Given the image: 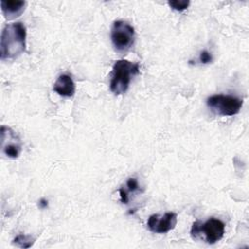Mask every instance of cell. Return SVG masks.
I'll return each instance as SVG.
<instances>
[{"mask_svg": "<svg viewBox=\"0 0 249 249\" xmlns=\"http://www.w3.org/2000/svg\"><path fill=\"white\" fill-rule=\"evenodd\" d=\"M224 233L225 224L223 221L216 218H210L204 223L196 221L193 224L191 229V235L194 239H197L203 234L204 239L208 244H214L221 240Z\"/></svg>", "mask_w": 249, "mask_h": 249, "instance_id": "3957f363", "label": "cell"}, {"mask_svg": "<svg viewBox=\"0 0 249 249\" xmlns=\"http://www.w3.org/2000/svg\"><path fill=\"white\" fill-rule=\"evenodd\" d=\"M134 28L124 20H116L111 28V41L117 52L124 53L134 44Z\"/></svg>", "mask_w": 249, "mask_h": 249, "instance_id": "277c9868", "label": "cell"}, {"mask_svg": "<svg viewBox=\"0 0 249 249\" xmlns=\"http://www.w3.org/2000/svg\"><path fill=\"white\" fill-rule=\"evenodd\" d=\"M199 60H200V62H202V63H209V62H211V60H212L211 53H209L206 52V51H203V52L200 53V55H199Z\"/></svg>", "mask_w": 249, "mask_h": 249, "instance_id": "4fadbf2b", "label": "cell"}, {"mask_svg": "<svg viewBox=\"0 0 249 249\" xmlns=\"http://www.w3.org/2000/svg\"><path fill=\"white\" fill-rule=\"evenodd\" d=\"M53 90L60 96L72 97L75 94L76 87L71 76L61 74L53 84Z\"/></svg>", "mask_w": 249, "mask_h": 249, "instance_id": "ba28073f", "label": "cell"}, {"mask_svg": "<svg viewBox=\"0 0 249 249\" xmlns=\"http://www.w3.org/2000/svg\"><path fill=\"white\" fill-rule=\"evenodd\" d=\"M206 104L217 115L233 116L239 113L243 100L233 95L214 94L207 98Z\"/></svg>", "mask_w": 249, "mask_h": 249, "instance_id": "5b68a950", "label": "cell"}, {"mask_svg": "<svg viewBox=\"0 0 249 249\" xmlns=\"http://www.w3.org/2000/svg\"><path fill=\"white\" fill-rule=\"evenodd\" d=\"M1 148L2 152L11 159H17L20 155L22 144L19 136L12 128L1 126Z\"/></svg>", "mask_w": 249, "mask_h": 249, "instance_id": "8992f818", "label": "cell"}, {"mask_svg": "<svg viewBox=\"0 0 249 249\" xmlns=\"http://www.w3.org/2000/svg\"><path fill=\"white\" fill-rule=\"evenodd\" d=\"M168 5L176 11H183L186 10L188 8V6L190 5L189 1L186 0H181V1H168Z\"/></svg>", "mask_w": 249, "mask_h": 249, "instance_id": "7c38bea8", "label": "cell"}, {"mask_svg": "<svg viewBox=\"0 0 249 249\" xmlns=\"http://www.w3.org/2000/svg\"><path fill=\"white\" fill-rule=\"evenodd\" d=\"M177 224V214L166 212L163 215L153 214L147 221V226L152 232L166 233L173 230Z\"/></svg>", "mask_w": 249, "mask_h": 249, "instance_id": "52a82bcc", "label": "cell"}, {"mask_svg": "<svg viewBox=\"0 0 249 249\" xmlns=\"http://www.w3.org/2000/svg\"><path fill=\"white\" fill-rule=\"evenodd\" d=\"M34 241H35V238L31 235L18 234L14 238L13 244L19 248H29L33 245Z\"/></svg>", "mask_w": 249, "mask_h": 249, "instance_id": "8fae6325", "label": "cell"}, {"mask_svg": "<svg viewBox=\"0 0 249 249\" xmlns=\"http://www.w3.org/2000/svg\"><path fill=\"white\" fill-rule=\"evenodd\" d=\"M138 190H139V184L136 178H129L125 183V187H123L120 189V196H121L122 202L124 204L128 203V200H129L128 193H134Z\"/></svg>", "mask_w": 249, "mask_h": 249, "instance_id": "30bf717a", "label": "cell"}, {"mask_svg": "<svg viewBox=\"0 0 249 249\" xmlns=\"http://www.w3.org/2000/svg\"><path fill=\"white\" fill-rule=\"evenodd\" d=\"M26 2L25 1H18V0H2L1 1V9L2 13L7 19H13L15 18L19 17L25 10Z\"/></svg>", "mask_w": 249, "mask_h": 249, "instance_id": "9c48e42d", "label": "cell"}, {"mask_svg": "<svg viewBox=\"0 0 249 249\" xmlns=\"http://www.w3.org/2000/svg\"><path fill=\"white\" fill-rule=\"evenodd\" d=\"M139 74V64L126 59L117 60L112 69L110 89L116 95L126 92L132 78Z\"/></svg>", "mask_w": 249, "mask_h": 249, "instance_id": "7a4b0ae2", "label": "cell"}, {"mask_svg": "<svg viewBox=\"0 0 249 249\" xmlns=\"http://www.w3.org/2000/svg\"><path fill=\"white\" fill-rule=\"evenodd\" d=\"M26 28L21 22L7 24L1 34L0 57L2 60L18 57L25 51Z\"/></svg>", "mask_w": 249, "mask_h": 249, "instance_id": "6da1fadb", "label": "cell"}]
</instances>
